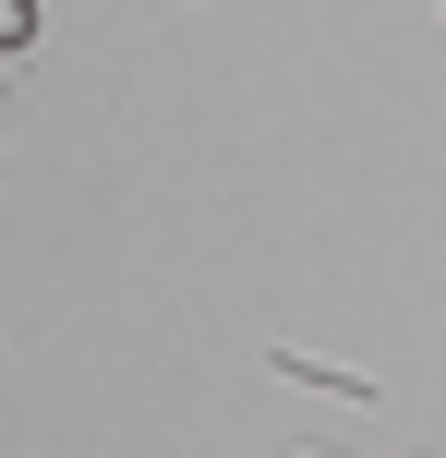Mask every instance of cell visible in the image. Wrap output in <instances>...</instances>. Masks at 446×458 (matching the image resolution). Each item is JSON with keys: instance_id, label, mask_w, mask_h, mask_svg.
I'll use <instances>...</instances> for the list:
<instances>
[{"instance_id": "obj_1", "label": "cell", "mask_w": 446, "mask_h": 458, "mask_svg": "<svg viewBox=\"0 0 446 458\" xmlns=\"http://www.w3.org/2000/svg\"><path fill=\"white\" fill-rule=\"evenodd\" d=\"M37 37V0H0V48H24Z\"/></svg>"}]
</instances>
